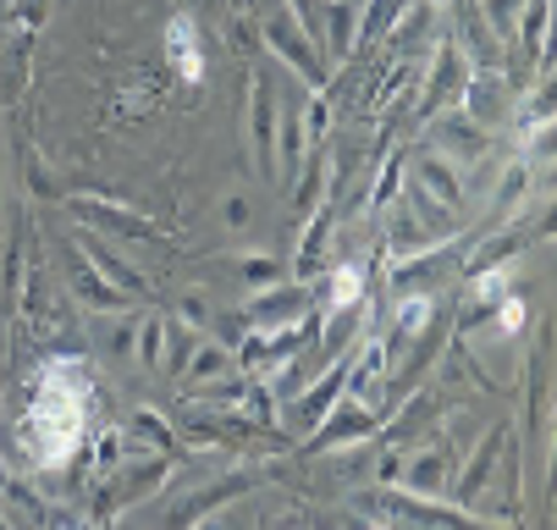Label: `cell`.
<instances>
[{
    "mask_svg": "<svg viewBox=\"0 0 557 530\" xmlns=\"http://www.w3.org/2000/svg\"><path fill=\"white\" fill-rule=\"evenodd\" d=\"M381 426V415L375 409H364L359 398H348V409H337L332 420H314V442L309 447H337V442H359V436H370Z\"/></svg>",
    "mask_w": 557,
    "mask_h": 530,
    "instance_id": "obj_2",
    "label": "cell"
},
{
    "mask_svg": "<svg viewBox=\"0 0 557 530\" xmlns=\"http://www.w3.org/2000/svg\"><path fill=\"white\" fill-rule=\"evenodd\" d=\"M255 127H260V133H255L260 167L276 172V149H271V144H276V133H271V127H276V106H271V84H265V78H255Z\"/></svg>",
    "mask_w": 557,
    "mask_h": 530,
    "instance_id": "obj_8",
    "label": "cell"
},
{
    "mask_svg": "<svg viewBox=\"0 0 557 530\" xmlns=\"http://www.w3.org/2000/svg\"><path fill=\"white\" fill-rule=\"evenodd\" d=\"M161 337H166V321H161V316H149V321L138 326V359H144L149 370H161Z\"/></svg>",
    "mask_w": 557,
    "mask_h": 530,
    "instance_id": "obj_16",
    "label": "cell"
},
{
    "mask_svg": "<svg viewBox=\"0 0 557 530\" xmlns=\"http://www.w3.org/2000/svg\"><path fill=\"white\" fill-rule=\"evenodd\" d=\"M541 28H546V7L535 0V12H530V23H524V39H530V45H541Z\"/></svg>",
    "mask_w": 557,
    "mask_h": 530,
    "instance_id": "obj_21",
    "label": "cell"
},
{
    "mask_svg": "<svg viewBox=\"0 0 557 530\" xmlns=\"http://www.w3.org/2000/svg\"><path fill=\"white\" fill-rule=\"evenodd\" d=\"M77 249L89 255V266H95V271H100V276H106V282H111L122 298H138V293H149V282H144V276H138V271H133V266H127L116 249H106L100 238H77Z\"/></svg>",
    "mask_w": 557,
    "mask_h": 530,
    "instance_id": "obj_4",
    "label": "cell"
},
{
    "mask_svg": "<svg viewBox=\"0 0 557 530\" xmlns=\"http://www.w3.org/2000/svg\"><path fill=\"white\" fill-rule=\"evenodd\" d=\"M463 106H469V116H474V122H486V116H497L503 95H497V84H492V78H481V84L469 78V95H463Z\"/></svg>",
    "mask_w": 557,
    "mask_h": 530,
    "instance_id": "obj_15",
    "label": "cell"
},
{
    "mask_svg": "<svg viewBox=\"0 0 557 530\" xmlns=\"http://www.w3.org/2000/svg\"><path fill=\"white\" fill-rule=\"evenodd\" d=\"M244 276H249L255 287H271V282H282V271H276V260H271V255H249V260H244Z\"/></svg>",
    "mask_w": 557,
    "mask_h": 530,
    "instance_id": "obj_18",
    "label": "cell"
},
{
    "mask_svg": "<svg viewBox=\"0 0 557 530\" xmlns=\"http://www.w3.org/2000/svg\"><path fill=\"white\" fill-rule=\"evenodd\" d=\"M271 45H276V50H282V56H287V61H293V66L304 72V78H309L314 89L326 84V72H321V61H314V56H309V50L298 45V34H293V28H271Z\"/></svg>",
    "mask_w": 557,
    "mask_h": 530,
    "instance_id": "obj_9",
    "label": "cell"
},
{
    "mask_svg": "<svg viewBox=\"0 0 557 530\" xmlns=\"http://www.w3.org/2000/svg\"><path fill=\"white\" fill-rule=\"evenodd\" d=\"M72 287L84 293V305H89V310H116V305H127V298H122V293L89 266V255H77V249H72Z\"/></svg>",
    "mask_w": 557,
    "mask_h": 530,
    "instance_id": "obj_6",
    "label": "cell"
},
{
    "mask_svg": "<svg viewBox=\"0 0 557 530\" xmlns=\"http://www.w3.org/2000/svg\"><path fill=\"white\" fill-rule=\"evenodd\" d=\"M337 393H343V365H332V370H326V382L309 393V404H304V420H309V426H314V420H326V409H332V398H337Z\"/></svg>",
    "mask_w": 557,
    "mask_h": 530,
    "instance_id": "obj_13",
    "label": "cell"
},
{
    "mask_svg": "<svg viewBox=\"0 0 557 530\" xmlns=\"http://www.w3.org/2000/svg\"><path fill=\"white\" fill-rule=\"evenodd\" d=\"M503 453V436H492L486 447H481V459L469 465V476H463V492H481V481H486V470H492V459Z\"/></svg>",
    "mask_w": 557,
    "mask_h": 530,
    "instance_id": "obj_17",
    "label": "cell"
},
{
    "mask_svg": "<svg viewBox=\"0 0 557 530\" xmlns=\"http://www.w3.org/2000/svg\"><path fill=\"white\" fill-rule=\"evenodd\" d=\"M304 305H309L304 287H276L271 282V293H260L255 305H249V326H298Z\"/></svg>",
    "mask_w": 557,
    "mask_h": 530,
    "instance_id": "obj_3",
    "label": "cell"
},
{
    "mask_svg": "<svg viewBox=\"0 0 557 530\" xmlns=\"http://www.w3.org/2000/svg\"><path fill=\"white\" fill-rule=\"evenodd\" d=\"M420 183H425V188H436V199H442L447 210L463 199V188L453 183V167H447L442 156H425V161H420Z\"/></svg>",
    "mask_w": 557,
    "mask_h": 530,
    "instance_id": "obj_11",
    "label": "cell"
},
{
    "mask_svg": "<svg viewBox=\"0 0 557 530\" xmlns=\"http://www.w3.org/2000/svg\"><path fill=\"white\" fill-rule=\"evenodd\" d=\"M166 56H172V66H177V78H183V84H199V78H205L194 17H172V28H166Z\"/></svg>",
    "mask_w": 557,
    "mask_h": 530,
    "instance_id": "obj_5",
    "label": "cell"
},
{
    "mask_svg": "<svg viewBox=\"0 0 557 530\" xmlns=\"http://www.w3.org/2000/svg\"><path fill=\"white\" fill-rule=\"evenodd\" d=\"M513 12H524V0H492V23L508 34L513 28Z\"/></svg>",
    "mask_w": 557,
    "mask_h": 530,
    "instance_id": "obj_20",
    "label": "cell"
},
{
    "mask_svg": "<svg viewBox=\"0 0 557 530\" xmlns=\"http://www.w3.org/2000/svg\"><path fill=\"white\" fill-rule=\"evenodd\" d=\"M183 370L194 375V382H221V375H237V359H232L226 343H199V348L188 354Z\"/></svg>",
    "mask_w": 557,
    "mask_h": 530,
    "instance_id": "obj_7",
    "label": "cell"
},
{
    "mask_svg": "<svg viewBox=\"0 0 557 530\" xmlns=\"http://www.w3.org/2000/svg\"><path fill=\"white\" fill-rule=\"evenodd\" d=\"M72 215H77V221H89V226H106V233H116V238H154V226H149L138 210H122V205L95 199V194L72 199Z\"/></svg>",
    "mask_w": 557,
    "mask_h": 530,
    "instance_id": "obj_1",
    "label": "cell"
},
{
    "mask_svg": "<svg viewBox=\"0 0 557 530\" xmlns=\"http://www.w3.org/2000/svg\"><path fill=\"white\" fill-rule=\"evenodd\" d=\"M298 149H304V122H298V116H287V122H282V167H293V161H298Z\"/></svg>",
    "mask_w": 557,
    "mask_h": 530,
    "instance_id": "obj_19",
    "label": "cell"
},
{
    "mask_svg": "<svg viewBox=\"0 0 557 530\" xmlns=\"http://www.w3.org/2000/svg\"><path fill=\"white\" fill-rule=\"evenodd\" d=\"M133 436H138L144 447H172V442H177V436H172V426H166L161 415H154L149 404H144V409H133Z\"/></svg>",
    "mask_w": 557,
    "mask_h": 530,
    "instance_id": "obj_12",
    "label": "cell"
},
{
    "mask_svg": "<svg viewBox=\"0 0 557 530\" xmlns=\"http://www.w3.org/2000/svg\"><path fill=\"white\" fill-rule=\"evenodd\" d=\"M326 298H332V310H354L359 298H364V271H359V266H337Z\"/></svg>",
    "mask_w": 557,
    "mask_h": 530,
    "instance_id": "obj_10",
    "label": "cell"
},
{
    "mask_svg": "<svg viewBox=\"0 0 557 530\" xmlns=\"http://www.w3.org/2000/svg\"><path fill=\"white\" fill-rule=\"evenodd\" d=\"M442 470H447V459H442V453H425V459H414L409 465V492H436L442 486Z\"/></svg>",
    "mask_w": 557,
    "mask_h": 530,
    "instance_id": "obj_14",
    "label": "cell"
}]
</instances>
